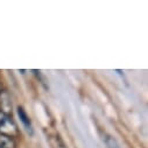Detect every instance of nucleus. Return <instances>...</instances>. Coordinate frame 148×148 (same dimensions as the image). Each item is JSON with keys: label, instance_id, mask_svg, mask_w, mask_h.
Here are the masks:
<instances>
[{"label": "nucleus", "instance_id": "f257e3e1", "mask_svg": "<svg viewBox=\"0 0 148 148\" xmlns=\"http://www.w3.org/2000/svg\"><path fill=\"white\" fill-rule=\"evenodd\" d=\"M0 134L7 135L10 138H14L19 135V130L15 123L5 113L0 111Z\"/></svg>", "mask_w": 148, "mask_h": 148}, {"label": "nucleus", "instance_id": "f03ea898", "mask_svg": "<svg viewBox=\"0 0 148 148\" xmlns=\"http://www.w3.org/2000/svg\"><path fill=\"white\" fill-rule=\"evenodd\" d=\"M16 112H18V116H19V118H20V120H21V123L23 124V126L26 127V130L28 131V132H33V130H32V121H30V118L28 117V114H27V112L25 111V108L22 107V106H18V108H16Z\"/></svg>", "mask_w": 148, "mask_h": 148}, {"label": "nucleus", "instance_id": "7ed1b4c3", "mask_svg": "<svg viewBox=\"0 0 148 148\" xmlns=\"http://www.w3.org/2000/svg\"><path fill=\"white\" fill-rule=\"evenodd\" d=\"M0 97H1V108H3L1 112L7 116V113L12 110V103H11L10 96L6 92H1L0 93Z\"/></svg>", "mask_w": 148, "mask_h": 148}, {"label": "nucleus", "instance_id": "20e7f679", "mask_svg": "<svg viewBox=\"0 0 148 148\" xmlns=\"http://www.w3.org/2000/svg\"><path fill=\"white\" fill-rule=\"evenodd\" d=\"M0 148H16V143L13 138L0 134Z\"/></svg>", "mask_w": 148, "mask_h": 148}, {"label": "nucleus", "instance_id": "39448f33", "mask_svg": "<svg viewBox=\"0 0 148 148\" xmlns=\"http://www.w3.org/2000/svg\"><path fill=\"white\" fill-rule=\"evenodd\" d=\"M104 143L106 146V148H120L119 142L117 141L116 138H113L112 135H105L104 138Z\"/></svg>", "mask_w": 148, "mask_h": 148}, {"label": "nucleus", "instance_id": "423d86ee", "mask_svg": "<svg viewBox=\"0 0 148 148\" xmlns=\"http://www.w3.org/2000/svg\"><path fill=\"white\" fill-rule=\"evenodd\" d=\"M3 91H1V78H0V93H1Z\"/></svg>", "mask_w": 148, "mask_h": 148}]
</instances>
